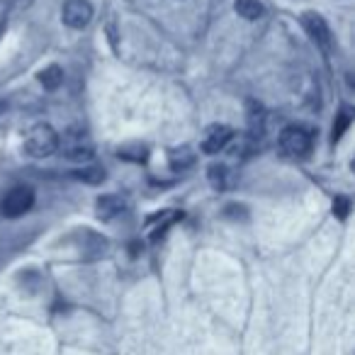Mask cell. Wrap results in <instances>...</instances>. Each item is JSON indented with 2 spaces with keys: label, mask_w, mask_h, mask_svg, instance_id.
<instances>
[{
  "label": "cell",
  "mask_w": 355,
  "mask_h": 355,
  "mask_svg": "<svg viewBox=\"0 0 355 355\" xmlns=\"http://www.w3.org/2000/svg\"><path fill=\"white\" fill-rule=\"evenodd\" d=\"M25 151L32 158H46L59 151V134L51 124H35L25 137Z\"/></svg>",
  "instance_id": "cell-1"
},
{
  "label": "cell",
  "mask_w": 355,
  "mask_h": 355,
  "mask_svg": "<svg viewBox=\"0 0 355 355\" xmlns=\"http://www.w3.org/2000/svg\"><path fill=\"white\" fill-rule=\"evenodd\" d=\"M32 205H35V193H32V188L20 185V188H12L6 198L0 200V214L8 219H17L25 212H30Z\"/></svg>",
  "instance_id": "cell-2"
},
{
  "label": "cell",
  "mask_w": 355,
  "mask_h": 355,
  "mask_svg": "<svg viewBox=\"0 0 355 355\" xmlns=\"http://www.w3.org/2000/svg\"><path fill=\"white\" fill-rule=\"evenodd\" d=\"M59 148L64 153V158L76 163H83L93 158V144H90L85 132H69L64 134V139H59Z\"/></svg>",
  "instance_id": "cell-3"
},
{
  "label": "cell",
  "mask_w": 355,
  "mask_h": 355,
  "mask_svg": "<svg viewBox=\"0 0 355 355\" xmlns=\"http://www.w3.org/2000/svg\"><path fill=\"white\" fill-rule=\"evenodd\" d=\"M280 148L287 156L302 158L311 151V137L306 129L302 127H285L280 134Z\"/></svg>",
  "instance_id": "cell-4"
},
{
  "label": "cell",
  "mask_w": 355,
  "mask_h": 355,
  "mask_svg": "<svg viewBox=\"0 0 355 355\" xmlns=\"http://www.w3.org/2000/svg\"><path fill=\"white\" fill-rule=\"evenodd\" d=\"M61 20L71 30H83L93 20V6L88 0H66L61 8Z\"/></svg>",
  "instance_id": "cell-5"
},
{
  "label": "cell",
  "mask_w": 355,
  "mask_h": 355,
  "mask_svg": "<svg viewBox=\"0 0 355 355\" xmlns=\"http://www.w3.org/2000/svg\"><path fill=\"white\" fill-rule=\"evenodd\" d=\"M232 139H234L232 127H227V124H212V127H207V132H205L200 148H202L205 153H209V156H214V153H222L224 148L229 146Z\"/></svg>",
  "instance_id": "cell-6"
},
{
  "label": "cell",
  "mask_w": 355,
  "mask_h": 355,
  "mask_svg": "<svg viewBox=\"0 0 355 355\" xmlns=\"http://www.w3.org/2000/svg\"><path fill=\"white\" fill-rule=\"evenodd\" d=\"M302 25H304V30L309 32V37L316 42V44L329 46L331 30H329V25H326V20L319 15V12H304V15H302Z\"/></svg>",
  "instance_id": "cell-7"
},
{
  "label": "cell",
  "mask_w": 355,
  "mask_h": 355,
  "mask_svg": "<svg viewBox=\"0 0 355 355\" xmlns=\"http://www.w3.org/2000/svg\"><path fill=\"white\" fill-rule=\"evenodd\" d=\"M95 209H98L100 219L110 222V219L119 217V214L127 209V200H124L122 195H103V198L98 200V205H95Z\"/></svg>",
  "instance_id": "cell-8"
},
{
  "label": "cell",
  "mask_w": 355,
  "mask_h": 355,
  "mask_svg": "<svg viewBox=\"0 0 355 355\" xmlns=\"http://www.w3.org/2000/svg\"><path fill=\"white\" fill-rule=\"evenodd\" d=\"M195 161H198V156H195V151L190 146H178L173 148L171 153H168V163H171L173 171L183 173L188 171V168L195 166Z\"/></svg>",
  "instance_id": "cell-9"
},
{
  "label": "cell",
  "mask_w": 355,
  "mask_h": 355,
  "mask_svg": "<svg viewBox=\"0 0 355 355\" xmlns=\"http://www.w3.org/2000/svg\"><path fill=\"white\" fill-rule=\"evenodd\" d=\"M180 217H183V214L175 212V209H166V212H161V214H153V217L148 219V232H151V239H158L168 227H171V224H175Z\"/></svg>",
  "instance_id": "cell-10"
},
{
  "label": "cell",
  "mask_w": 355,
  "mask_h": 355,
  "mask_svg": "<svg viewBox=\"0 0 355 355\" xmlns=\"http://www.w3.org/2000/svg\"><path fill=\"white\" fill-rule=\"evenodd\" d=\"M234 10H236L239 17L248 22H256L266 15V8H263L261 0H234Z\"/></svg>",
  "instance_id": "cell-11"
},
{
  "label": "cell",
  "mask_w": 355,
  "mask_h": 355,
  "mask_svg": "<svg viewBox=\"0 0 355 355\" xmlns=\"http://www.w3.org/2000/svg\"><path fill=\"white\" fill-rule=\"evenodd\" d=\"M207 178L214 190H227L232 173H229V168L224 166V163H212V166L207 168Z\"/></svg>",
  "instance_id": "cell-12"
},
{
  "label": "cell",
  "mask_w": 355,
  "mask_h": 355,
  "mask_svg": "<svg viewBox=\"0 0 355 355\" xmlns=\"http://www.w3.org/2000/svg\"><path fill=\"white\" fill-rule=\"evenodd\" d=\"M40 83L44 85L46 90L61 88V83H64V71H61L59 66H46V69L40 73Z\"/></svg>",
  "instance_id": "cell-13"
},
{
  "label": "cell",
  "mask_w": 355,
  "mask_h": 355,
  "mask_svg": "<svg viewBox=\"0 0 355 355\" xmlns=\"http://www.w3.org/2000/svg\"><path fill=\"white\" fill-rule=\"evenodd\" d=\"M76 178H78V180H83V183H88V185H100L105 180V171H103V168L88 166V168H80V171H76Z\"/></svg>",
  "instance_id": "cell-14"
},
{
  "label": "cell",
  "mask_w": 355,
  "mask_h": 355,
  "mask_svg": "<svg viewBox=\"0 0 355 355\" xmlns=\"http://www.w3.org/2000/svg\"><path fill=\"white\" fill-rule=\"evenodd\" d=\"M148 156V148L144 146V144H134V146H122L119 148V158H127V161H146Z\"/></svg>",
  "instance_id": "cell-15"
},
{
  "label": "cell",
  "mask_w": 355,
  "mask_h": 355,
  "mask_svg": "<svg viewBox=\"0 0 355 355\" xmlns=\"http://www.w3.org/2000/svg\"><path fill=\"white\" fill-rule=\"evenodd\" d=\"M350 122H353V114H350L348 107H343V110H340L338 117H336V122H334V141H336V139L343 137L345 129L350 127Z\"/></svg>",
  "instance_id": "cell-16"
},
{
  "label": "cell",
  "mask_w": 355,
  "mask_h": 355,
  "mask_svg": "<svg viewBox=\"0 0 355 355\" xmlns=\"http://www.w3.org/2000/svg\"><path fill=\"white\" fill-rule=\"evenodd\" d=\"M348 212H350V202L345 198H336L334 200V214L338 219H345L348 217Z\"/></svg>",
  "instance_id": "cell-17"
}]
</instances>
